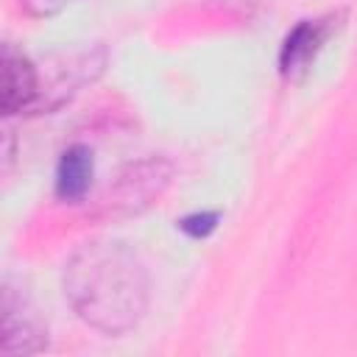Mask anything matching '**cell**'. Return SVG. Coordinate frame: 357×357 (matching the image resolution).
Returning a JSON list of instances; mask_svg holds the SVG:
<instances>
[{
  "instance_id": "obj_1",
  "label": "cell",
  "mask_w": 357,
  "mask_h": 357,
  "mask_svg": "<svg viewBox=\"0 0 357 357\" xmlns=\"http://www.w3.org/2000/svg\"><path fill=\"white\" fill-rule=\"evenodd\" d=\"M64 296L81 321L103 335H123L148 307V273L126 243L92 240L64 265Z\"/></svg>"
},
{
  "instance_id": "obj_2",
  "label": "cell",
  "mask_w": 357,
  "mask_h": 357,
  "mask_svg": "<svg viewBox=\"0 0 357 357\" xmlns=\"http://www.w3.org/2000/svg\"><path fill=\"white\" fill-rule=\"evenodd\" d=\"M340 25V14H326V17H315V20H301L282 45L279 53V70L287 81H298L310 73L312 61L318 59L321 47L326 45V39L337 31Z\"/></svg>"
},
{
  "instance_id": "obj_3",
  "label": "cell",
  "mask_w": 357,
  "mask_h": 357,
  "mask_svg": "<svg viewBox=\"0 0 357 357\" xmlns=\"http://www.w3.org/2000/svg\"><path fill=\"white\" fill-rule=\"evenodd\" d=\"M47 346V326L39 310L14 287L3 290V351L33 354Z\"/></svg>"
},
{
  "instance_id": "obj_4",
  "label": "cell",
  "mask_w": 357,
  "mask_h": 357,
  "mask_svg": "<svg viewBox=\"0 0 357 357\" xmlns=\"http://www.w3.org/2000/svg\"><path fill=\"white\" fill-rule=\"evenodd\" d=\"M36 98H39L36 67L28 61L25 53L6 45L3 47V92H0L3 114H17V112L31 109Z\"/></svg>"
},
{
  "instance_id": "obj_5",
  "label": "cell",
  "mask_w": 357,
  "mask_h": 357,
  "mask_svg": "<svg viewBox=\"0 0 357 357\" xmlns=\"http://www.w3.org/2000/svg\"><path fill=\"white\" fill-rule=\"evenodd\" d=\"M92 151L86 145H73L61 153L59 167H56V195L61 201H78L86 195L92 184Z\"/></svg>"
},
{
  "instance_id": "obj_6",
  "label": "cell",
  "mask_w": 357,
  "mask_h": 357,
  "mask_svg": "<svg viewBox=\"0 0 357 357\" xmlns=\"http://www.w3.org/2000/svg\"><path fill=\"white\" fill-rule=\"evenodd\" d=\"M178 226H181V231H187L190 237H206V234L218 226V215H215V212H195V215L184 218Z\"/></svg>"
}]
</instances>
